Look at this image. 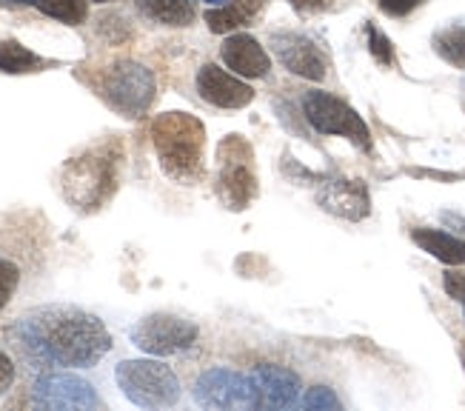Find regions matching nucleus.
I'll return each mask as SVG.
<instances>
[{"label": "nucleus", "mask_w": 465, "mask_h": 411, "mask_svg": "<svg viewBox=\"0 0 465 411\" xmlns=\"http://www.w3.org/2000/svg\"><path fill=\"white\" fill-rule=\"evenodd\" d=\"M6 335L15 352L40 372L52 368H94L112 352L106 323L80 306L52 303L20 315Z\"/></svg>", "instance_id": "nucleus-1"}, {"label": "nucleus", "mask_w": 465, "mask_h": 411, "mask_svg": "<svg viewBox=\"0 0 465 411\" xmlns=\"http://www.w3.org/2000/svg\"><path fill=\"white\" fill-rule=\"evenodd\" d=\"M120 155L117 143L92 146L64 163L60 169V189L72 209L77 212H97L112 200L120 186Z\"/></svg>", "instance_id": "nucleus-2"}, {"label": "nucleus", "mask_w": 465, "mask_h": 411, "mask_svg": "<svg viewBox=\"0 0 465 411\" xmlns=\"http://www.w3.org/2000/svg\"><path fill=\"white\" fill-rule=\"evenodd\" d=\"M152 143L163 169L172 180L192 186L203 180V146L206 132L203 123L186 112H166L152 120Z\"/></svg>", "instance_id": "nucleus-3"}, {"label": "nucleus", "mask_w": 465, "mask_h": 411, "mask_svg": "<svg viewBox=\"0 0 465 411\" xmlns=\"http://www.w3.org/2000/svg\"><path fill=\"white\" fill-rule=\"evenodd\" d=\"M120 392L140 408H172L183 397L177 375L160 360H124L114 368Z\"/></svg>", "instance_id": "nucleus-4"}, {"label": "nucleus", "mask_w": 465, "mask_h": 411, "mask_svg": "<svg viewBox=\"0 0 465 411\" xmlns=\"http://www.w3.org/2000/svg\"><path fill=\"white\" fill-rule=\"evenodd\" d=\"M154 75L134 60H117L100 72V97L126 117L146 115L154 100Z\"/></svg>", "instance_id": "nucleus-5"}, {"label": "nucleus", "mask_w": 465, "mask_h": 411, "mask_svg": "<svg viewBox=\"0 0 465 411\" xmlns=\"http://www.w3.org/2000/svg\"><path fill=\"white\" fill-rule=\"evenodd\" d=\"M217 197L232 212L249 209L257 197L252 146L240 135H229L217 149Z\"/></svg>", "instance_id": "nucleus-6"}, {"label": "nucleus", "mask_w": 465, "mask_h": 411, "mask_svg": "<svg viewBox=\"0 0 465 411\" xmlns=\"http://www.w3.org/2000/svg\"><path fill=\"white\" fill-rule=\"evenodd\" d=\"M302 115H306L312 129H317L320 135H340V137H349L360 149H371L369 126L346 100H340L329 92H320V89H309L302 95Z\"/></svg>", "instance_id": "nucleus-7"}, {"label": "nucleus", "mask_w": 465, "mask_h": 411, "mask_svg": "<svg viewBox=\"0 0 465 411\" xmlns=\"http://www.w3.org/2000/svg\"><path fill=\"white\" fill-rule=\"evenodd\" d=\"M132 343L140 352L154 357L183 355L197 343V326L186 317H177L169 312H154L143 320H137L129 328Z\"/></svg>", "instance_id": "nucleus-8"}, {"label": "nucleus", "mask_w": 465, "mask_h": 411, "mask_svg": "<svg viewBox=\"0 0 465 411\" xmlns=\"http://www.w3.org/2000/svg\"><path fill=\"white\" fill-rule=\"evenodd\" d=\"M29 403L35 408H100L94 386L72 375V368L40 372L29 386Z\"/></svg>", "instance_id": "nucleus-9"}, {"label": "nucleus", "mask_w": 465, "mask_h": 411, "mask_svg": "<svg viewBox=\"0 0 465 411\" xmlns=\"http://www.w3.org/2000/svg\"><path fill=\"white\" fill-rule=\"evenodd\" d=\"M194 403L203 408H254L260 406V395L252 375L209 368L194 383Z\"/></svg>", "instance_id": "nucleus-10"}, {"label": "nucleus", "mask_w": 465, "mask_h": 411, "mask_svg": "<svg viewBox=\"0 0 465 411\" xmlns=\"http://www.w3.org/2000/svg\"><path fill=\"white\" fill-rule=\"evenodd\" d=\"M272 52L289 72L306 77V80H322L329 75V60L314 46L306 35L297 32H274L272 35Z\"/></svg>", "instance_id": "nucleus-11"}, {"label": "nucleus", "mask_w": 465, "mask_h": 411, "mask_svg": "<svg viewBox=\"0 0 465 411\" xmlns=\"http://www.w3.org/2000/svg\"><path fill=\"white\" fill-rule=\"evenodd\" d=\"M197 95L217 109H242L254 100V89L242 84L240 77L220 69L217 64H206L197 69Z\"/></svg>", "instance_id": "nucleus-12"}, {"label": "nucleus", "mask_w": 465, "mask_h": 411, "mask_svg": "<svg viewBox=\"0 0 465 411\" xmlns=\"http://www.w3.org/2000/svg\"><path fill=\"white\" fill-rule=\"evenodd\" d=\"M317 203L329 215L346 217V220H362L369 215V189L360 180H346V177H329L320 183L317 189Z\"/></svg>", "instance_id": "nucleus-13"}, {"label": "nucleus", "mask_w": 465, "mask_h": 411, "mask_svg": "<svg viewBox=\"0 0 465 411\" xmlns=\"http://www.w3.org/2000/svg\"><path fill=\"white\" fill-rule=\"evenodd\" d=\"M252 380L257 386L260 406H272V408H292L300 406V377L294 372L274 363H262L252 368Z\"/></svg>", "instance_id": "nucleus-14"}, {"label": "nucleus", "mask_w": 465, "mask_h": 411, "mask_svg": "<svg viewBox=\"0 0 465 411\" xmlns=\"http://www.w3.org/2000/svg\"><path fill=\"white\" fill-rule=\"evenodd\" d=\"M220 57H223V64L240 77H266L272 72V57L266 55V49H262L252 35H242V32L223 40Z\"/></svg>", "instance_id": "nucleus-15"}, {"label": "nucleus", "mask_w": 465, "mask_h": 411, "mask_svg": "<svg viewBox=\"0 0 465 411\" xmlns=\"http://www.w3.org/2000/svg\"><path fill=\"white\" fill-rule=\"evenodd\" d=\"M411 240L420 246L422 252L434 255L437 260L449 263V266H460L465 263V243L449 232H440V229H414Z\"/></svg>", "instance_id": "nucleus-16"}, {"label": "nucleus", "mask_w": 465, "mask_h": 411, "mask_svg": "<svg viewBox=\"0 0 465 411\" xmlns=\"http://www.w3.org/2000/svg\"><path fill=\"white\" fill-rule=\"evenodd\" d=\"M262 0H229V4H220V9H206V24L212 32H234L240 26H246L249 20L260 12Z\"/></svg>", "instance_id": "nucleus-17"}, {"label": "nucleus", "mask_w": 465, "mask_h": 411, "mask_svg": "<svg viewBox=\"0 0 465 411\" xmlns=\"http://www.w3.org/2000/svg\"><path fill=\"white\" fill-rule=\"evenodd\" d=\"M137 9L160 26H189L194 20V0H137Z\"/></svg>", "instance_id": "nucleus-18"}, {"label": "nucleus", "mask_w": 465, "mask_h": 411, "mask_svg": "<svg viewBox=\"0 0 465 411\" xmlns=\"http://www.w3.org/2000/svg\"><path fill=\"white\" fill-rule=\"evenodd\" d=\"M431 46L446 64L465 69V20H460V24L454 20V24H446L442 29H437L431 37Z\"/></svg>", "instance_id": "nucleus-19"}, {"label": "nucleus", "mask_w": 465, "mask_h": 411, "mask_svg": "<svg viewBox=\"0 0 465 411\" xmlns=\"http://www.w3.org/2000/svg\"><path fill=\"white\" fill-rule=\"evenodd\" d=\"M37 66H44V60L35 52H29L24 44H17V40H4L0 44V72L24 75V72H35Z\"/></svg>", "instance_id": "nucleus-20"}, {"label": "nucleus", "mask_w": 465, "mask_h": 411, "mask_svg": "<svg viewBox=\"0 0 465 411\" xmlns=\"http://www.w3.org/2000/svg\"><path fill=\"white\" fill-rule=\"evenodd\" d=\"M35 9L66 26H80L89 15V0H35Z\"/></svg>", "instance_id": "nucleus-21"}, {"label": "nucleus", "mask_w": 465, "mask_h": 411, "mask_svg": "<svg viewBox=\"0 0 465 411\" xmlns=\"http://www.w3.org/2000/svg\"><path fill=\"white\" fill-rule=\"evenodd\" d=\"M366 32H369V52L374 55V60L380 66H391L394 64V46H391V40L382 35L377 26H366Z\"/></svg>", "instance_id": "nucleus-22"}, {"label": "nucleus", "mask_w": 465, "mask_h": 411, "mask_svg": "<svg viewBox=\"0 0 465 411\" xmlns=\"http://www.w3.org/2000/svg\"><path fill=\"white\" fill-rule=\"evenodd\" d=\"M17 283H20V269H17L12 260L0 257V308H4L12 300Z\"/></svg>", "instance_id": "nucleus-23"}, {"label": "nucleus", "mask_w": 465, "mask_h": 411, "mask_svg": "<svg viewBox=\"0 0 465 411\" xmlns=\"http://www.w3.org/2000/svg\"><path fill=\"white\" fill-rule=\"evenodd\" d=\"M302 408H340V400L329 392L326 386H314L306 392V397L300 400Z\"/></svg>", "instance_id": "nucleus-24"}, {"label": "nucleus", "mask_w": 465, "mask_h": 411, "mask_svg": "<svg viewBox=\"0 0 465 411\" xmlns=\"http://www.w3.org/2000/svg\"><path fill=\"white\" fill-rule=\"evenodd\" d=\"M380 4V9L386 12L389 17H406V15H411L417 6H422L426 0H377Z\"/></svg>", "instance_id": "nucleus-25"}, {"label": "nucleus", "mask_w": 465, "mask_h": 411, "mask_svg": "<svg viewBox=\"0 0 465 411\" xmlns=\"http://www.w3.org/2000/svg\"><path fill=\"white\" fill-rule=\"evenodd\" d=\"M15 375H17V368H15L12 355L0 348V397H4L9 388L15 386Z\"/></svg>", "instance_id": "nucleus-26"}, {"label": "nucleus", "mask_w": 465, "mask_h": 411, "mask_svg": "<svg viewBox=\"0 0 465 411\" xmlns=\"http://www.w3.org/2000/svg\"><path fill=\"white\" fill-rule=\"evenodd\" d=\"M442 286H446L449 297H454L457 303L465 306V275L462 272H449L446 277H442Z\"/></svg>", "instance_id": "nucleus-27"}, {"label": "nucleus", "mask_w": 465, "mask_h": 411, "mask_svg": "<svg viewBox=\"0 0 465 411\" xmlns=\"http://www.w3.org/2000/svg\"><path fill=\"white\" fill-rule=\"evenodd\" d=\"M292 6H297L300 12H317V9H326L329 0H292Z\"/></svg>", "instance_id": "nucleus-28"}, {"label": "nucleus", "mask_w": 465, "mask_h": 411, "mask_svg": "<svg viewBox=\"0 0 465 411\" xmlns=\"http://www.w3.org/2000/svg\"><path fill=\"white\" fill-rule=\"evenodd\" d=\"M4 9H20V6H35V0H0Z\"/></svg>", "instance_id": "nucleus-29"}, {"label": "nucleus", "mask_w": 465, "mask_h": 411, "mask_svg": "<svg viewBox=\"0 0 465 411\" xmlns=\"http://www.w3.org/2000/svg\"><path fill=\"white\" fill-rule=\"evenodd\" d=\"M92 4H112V0H92Z\"/></svg>", "instance_id": "nucleus-30"}, {"label": "nucleus", "mask_w": 465, "mask_h": 411, "mask_svg": "<svg viewBox=\"0 0 465 411\" xmlns=\"http://www.w3.org/2000/svg\"><path fill=\"white\" fill-rule=\"evenodd\" d=\"M462 360H465V355H462Z\"/></svg>", "instance_id": "nucleus-31"}]
</instances>
